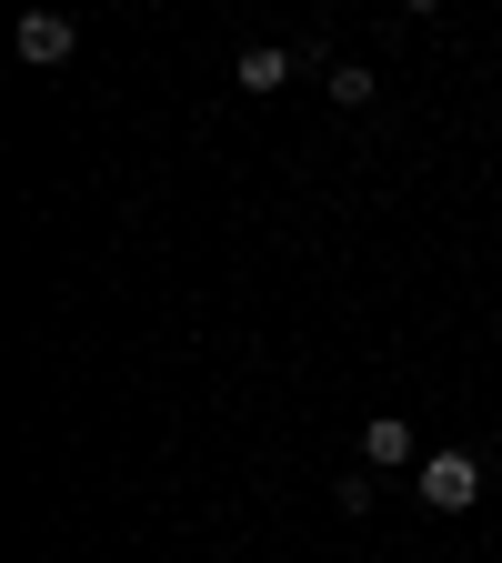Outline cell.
<instances>
[{"instance_id": "obj_1", "label": "cell", "mask_w": 502, "mask_h": 563, "mask_svg": "<svg viewBox=\"0 0 502 563\" xmlns=\"http://www.w3.org/2000/svg\"><path fill=\"white\" fill-rule=\"evenodd\" d=\"M412 493H422L433 514H472V504H482V463H472V453H422Z\"/></svg>"}, {"instance_id": "obj_2", "label": "cell", "mask_w": 502, "mask_h": 563, "mask_svg": "<svg viewBox=\"0 0 502 563\" xmlns=\"http://www.w3.org/2000/svg\"><path fill=\"white\" fill-rule=\"evenodd\" d=\"M11 41H21V60H31V70H60L70 51H81V21H70V11H21V31H11Z\"/></svg>"}, {"instance_id": "obj_3", "label": "cell", "mask_w": 502, "mask_h": 563, "mask_svg": "<svg viewBox=\"0 0 502 563\" xmlns=\"http://www.w3.org/2000/svg\"><path fill=\"white\" fill-rule=\"evenodd\" d=\"M362 463H372V473H422L412 422H402V412H372V422H362Z\"/></svg>"}, {"instance_id": "obj_4", "label": "cell", "mask_w": 502, "mask_h": 563, "mask_svg": "<svg viewBox=\"0 0 502 563\" xmlns=\"http://www.w3.org/2000/svg\"><path fill=\"white\" fill-rule=\"evenodd\" d=\"M281 81H292V51H281V41H252V51L232 60V91H252V101H271Z\"/></svg>"}, {"instance_id": "obj_5", "label": "cell", "mask_w": 502, "mask_h": 563, "mask_svg": "<svg viewBox=\"0 0 502 563\" xmlns=\"http://www.w3.org/2000/svg\"><path fill=\"white\" fill-rule=\"evenodd\" d=\"M322 91H332L342 111H372V91H382V70H372V60H332V70H322Z\"/></svg>"}, {"instance_id": "obj_6", "label": "cell", "mask_w": 502, "mask_h": 563, "mask_svg": "<svg viewBox=\"0 0 502 563\" xmlns=\"http://www.w3.org/2000/svg\"><path fill=\"white\" fill-rule=\"evenodd\" d=\"M332 504H342V514H372V463H352V473L332 483Z\"/></svg>"}]
</instances>
